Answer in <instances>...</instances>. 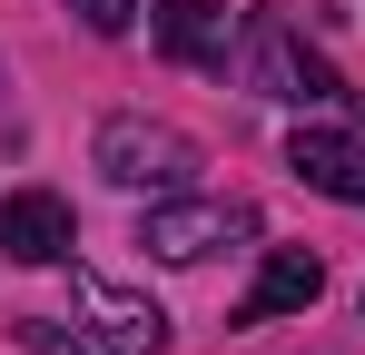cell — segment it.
<instances>
[{"mask_svg":"<svg viewBox=\"0 0 365 355\" xmlns=\"http://www.w3.org/2000/svg\"><path fill=\"white\" fill-rule=\"evenodd\" d=\"M237 69H247V89L277 99V109H326V99H336L326 50H306V30H297V20H277V10L237 20Z\"/></svg>","mask_w":365,"mask_h":355,"instance_id":"6da1fadb","label":"cell"},{"mask_svg":"<svg viewBox=\"0 0 365 355\" xmlns=\"http://www.w3.org/2000/svg\"><path fill=\"white\" fill-rule=\"evenodd\" d=\"M237 237H257L247 197H148V217H138V247L168 257V267H197V257H217Z\"/></svg>","mask_w":365,"mask_h":355,"instance_id":"7a4b0ae2","label":"cell"},{"mask_svg":"<svg viewBox=\"0 0 365 355\" xmlns=\"http://www.w3.org/2000/svg\"><path fill=\"white\" fill-rule=\"evenodd\" d=\"M79 10V30H99V40H128L138 30V0H69Z\"/></svg>","mask_w":365,"mask_h":355,"instance_id":"9c48e42d","label":"cell"},{"mask_svg":"<svg viewBox=\"0 0 365 355\" xmlns=\"http://www.w3.org/2000/svg\"><path fill=\"white\" fill-rule=\"evenodd\" d=\"M287 168H297L316 197L365 207V138H356V128H316V118H306L297 138H287Z\"/></svg>","mask_w":365,"mask_h":355,"instance_id":"52a82bcc","label":"cell"},{"mask_svg":"<svg viewBox=\"0 0 365 355\" xmlns=\"http://www.w3.org/2000/svg\"><path fill=\"white\" fill-rule=\"evenodd\" d=\"M148 30H158V50L178 59V69H227L237 59V10L227 0H158Z\"/></svg>","mask_w":365,"mask_h":355,"instance_id":"5b68a950","label":"cell"},{"mask_svg":"<svg viewBox=\"0 0 365 355\" xmlns=\"http://www.w3.org/2000/svg\"><path fill=\"white\" fill-rule=\"evenodd\" d=\"M99 168L119 178V187H187V168H197V138H178L168 118H109L99 128Z\"/></svg>","mask_w":365,"mask_h":355,"instance_id":"3957f363","label":"cell"},{"mask_svg":"<svg viewBox=\"0 0 365 355\" xmlns=\"http://www.w3.org/2000/svg\"><path fill=\"white\" fill-rule=\"evenodd\" d=\"M69 237H79L69 197H50V187H10V197H0V257H10V267H60Z\"/></svg>","mask_w":365,"mask_h":355,"instance_id":"277c9868","label":"cell"},{"mask_svg":"<svg viewBox=\"0 0 365 355\" xmlns=\"http://www.w3.org/2000/svg\"><path fill=\"white\" fill-rule=\"evenodd\" d=\"M69 296H79V316L99 326V346H109V355H158V346H168V316H158L148 296L109 287V277H69Z\"/></svg>","mask_w":365,"mask_h":355,"instance_id":"8992f818","label":"cell"},{"mask_svg":"<svg viewBox=\"0 0 365 355\" xmlns=\"http://www.w3.org/2000/svg\"><path fill=\"white\" fill-rule=\"evenodd\" d=\"M316 296H326V257H316V247H267L257 287L237 296V326H277V316H297Z\"/></svg>","mask_w":365,"mask_h":355,"instance_id":"ba28073f","label":"cell"}]
</instances>
